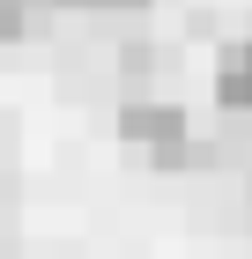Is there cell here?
I'll return each instance as SVG.
<instances>
[{
	"label": "cell",
	"instance_id": "obj_3",
	"mask_svg": "<svg viewBox=\"0 0 252 259\" xmlns=\"http://www.w3.org/2000/svg\"><path fill=\"white\" fill-rule=\"evenodd\" d=\"M22 22H30V0H0V37H15Z\"/></svg>",
	"mask_w": 252,
	"mask_h": 259
},
{
	"label": "cell",
	"instance_id": "obj_1",
	"mask_svg": "<svg viewBox=\"0 0 252 259\" xmlns=\"http://www.w3.org/2000/svg\"><path fill=\"white\" fill-rule=\"evenodd\" d=\"M119 141H134V148H149L156 163H171V170H186V111L178 104H156V97H141V104H119Z\"/></svg>",
	"mask_w": 252,
	"mask_h": 259
},
{
	"label": "cell",
	"instance_id": "obj_2",
	"mask_svg": "<svg viewBox=\"0 0 252 259\" xmlns=\"http://www.w3.org/2000/svg\"><path fill=\"white\" fill-rule=\"evenodd\" d=\"M215 104H223V111H252V67L237 60V52L215 67Z\"/></svg>",
	"mask_w": 252,
	"mask_h": 259
},
{
	"label": "cell",
	"instance_id": "obj_4",
	"mask_svg": "<svg viewBox=\"0 0 252 259\" xmlns=\"http://www.w3.org/2000/svg\"><path fill=\"white\" fill-rule=\"evenodd\" d=\"M75 8H141V0H75Z\"/></svg>",
	"mask_w": 252,
	"mask_h": 259
}]
</instances>
